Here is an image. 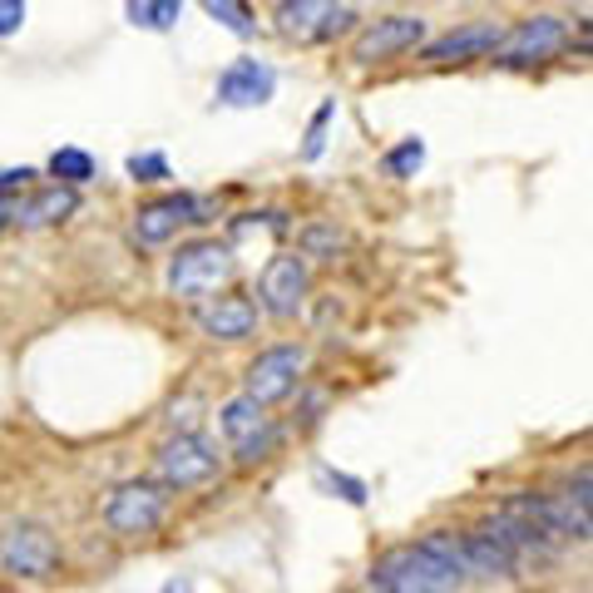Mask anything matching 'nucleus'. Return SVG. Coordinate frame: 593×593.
Here are the masks:
<instances>
[{"label": "nucleus", "mask_w": 593, "mask_h": 593, "mask_svg": "<svg viewBox=\"0 0 593 593\" xmlns=\"http://www.w3.org/2000/svg\"><path fill=\"white\" fill-rule=\"evenodd\" d=\"M465 579V549L455 534H425L421 544H400L381 554L371 583L386 593H450Z\"/></svg>", "instance_id": "obj_1"}, {"label": "nucleus", "mask_w": 593, "mask_h": 593, "mask_svg": "<svg viewBox=\"0 0 593 593\" xmlns=\"http://www.w3.org/2000/svg\"><path fill=\"white\" fill-rule=\"evenodd\" d=\"M227 272H233V252L218 248V243H194V248H184L173 258L169 287L178 292V297H203V292L223 287Z\"/></svg>", "instance_id": "obj_2"}, {"label": "nucleus", "mask_w": 593, "mask_h": 593, "mask_svg": "<svg viewBox=\"0 0 593 593\" xmlns=\"http://www.w3.org/2000/svg\"><path fill=\"white\" fill-rule=\"evenodd\" d=\"M564 40H569V30L559 15H529L509 35H499L495 54L505 65H534V60H549L554 50H564Z\"/></svg>", "instance_id": "obj_3"}, {"label": "nucleus", "mask_w": 593, "mask_h": 593, "mask_svg": "<svg viewBox=\"0 0 593 593\" xmlns=\"http://www.w3.org/2000/svg\"><path fill=\"white\" fill-rule=\"evenodd\" d=\"M104 519L114 534H149L163 519V490L144 485V480H129V485H119L114 495H109Z\"/></svg>", "instance_id": "obj_4"}, {"label": "nucleus", "mask_w": 593, "mask_h": 593, "mask_svg": "<svg viewBox=\"0 0 593 593\" xmlns=\"http://www.w3.org/2000/svg\"><path fill=\"white\" fill-rule=\"evenodd\" d=\"M302 361H307L302 346H272V351H262L248 367V400L252 406H272V400L292 396Z\"/></svg>", "instance_id": "obj_5"}, {"label": "nucleus", "mask_w": 593, "mask_h": 593, "mask_svg": "<svg viewBox=\"0 0 593 593\" xmlns=\"http://www.w3.org/2000/svg\"><path fill=\"white\" fill-rule=\"evenodd\" d=\"M159 474L169 480V485H203V480H213L218 474V450L208 435H178V441H169L159 450Z\"/></svg>", "instance_id": "obj_6"}, {"label": "nucleus", "mask_w": 593, "mask_h": 593, "mask_svg": "<svg viewBox=\"0 0 593 593\" xmlns=\"http://www.w3.org/2000/svg\"><path fill=\"white\" fill-rule=\"evenodd\" d=\"M0 564L11 573H25V579H40L54 564V540L40 524H11L0 534Z\"/></svg>", "instance_id": "obj_7"}, {"label": "nucleus", "mask_w": 593, "mask_h": 593, "mask_svg": "<svg viewBox=\"0 0 593 593\" xmlns=\"http://www.w3.org/2000/svg\"><path fill=\"white\" fill-rule=\"evenodd\" d=\"M272 89H277V70L272 65H262V60H233L218 75V104L252 109V104H268Z\"/></svg>", "instance_id": "obj_8"}, {"label": "nucleus", "mask_w": 593, "mask_h": 593, "mask_svg": "<svg viewBox=\"0 0 593 593\" xmlns=\"http://www.w3.org/2000/svg\"><path fill=\"white\" fill-rule=\"evenodd\" d=\"M262 307H268L272 317H297V307H302L307 297V268L302 258H272L268 268H262Z\"/></svg>", "instance_id": "obj_9"}, {"label": "nucleus", "mask_w": 593, "mask_h": 593, "mask_svg": "<svg viewBox=\"0 0 593 593\" xmlns=\"http://www.w3.org/2000/svg\"><path fill=\"white\" fill-rule=\"evenodd\" d=\"M277 21L297 40H322V35L346 30L356 21V11L351 5H322V0H297V5L287 0V5H277Z\"/></svg>", "instance_id": "obj_10"}, {"label": "nucleus", "mask_w": 593, "mask_h": 593, "mask_svg": "<svg viewBox=\"0 0 593 593\" xmlns=\"http://www.w3.org/2000/svg\"><path fill=\"white\" fill-rule=\"evenodd\" d=\"M421 35H425V21H416V15H391V21H376L356 40V60L376 65V60H391V54L421 45Z\"/></svg>", "instance_id": "obj_11"}, {"label": "nucleus", "mask_w": 593, "mask_h": 593, "mask_svg": "<svg viewBox=\"0 0 593 593\" xmlns=\"http://www.w3.org/2000/svg\"><path fill=\"white\" fill-rule=\"evenodd\" d=\"M184 223H203V208H198L194 198H184V194H169V198H159V203H149V208L134 213V233H139V243H163V237H173Z\"/></svg>", "instance_id": "obj_12"}, {"label": "nucleus", "mask_w": 593, "mask_h": 593, "mask_svg": "<svg viewBox=\"0 0 593 593\" xmlns=\"http://www.w3.org/2000/svg\"><path fill=\"white\" fill-rule=\"evenodd\" d=\"M223 431H227V441L237 445L243 460H262V450L272 445L268 416H262V406H252L248 396H237V400H227L223 406Z\"/></svg>", "instance_id": "obj_13"}, {"label": "nucleus", "mask_w": 593, "mask_h": 593, "mask_svg": "<svg viewBox=\"0 0 593 593\" xmlns=\"http://www.w3.org/2000/svg\"><path fill=\"white\" fill-rule=\"evenodd\" d=\"M460 549H465V573H509L519 559V549L509 544V534L499 524L465 534Z\"/></svg>", "instance_id": "obj_14"}, {"label": "nucleus", "mask_w": 593, "mask_h": 593, "mask_svg": "<svg viewBox=\"0 0 593 593\" xmlns=\"http://www.w3.org/2000/svg\"><path fill=\"white\" fill-rule=\"evenodd\" d=\"M499 45V30L490 21H474V25H460V30L441 35V40L431 45V60L435 65H450V60H474V54H490Z\"/></svg>", "instance_id": "obj_15"}, {"label": "nucleus", "mask_w": 593, "mask_h": 593, "mask_svg": "<svg viewBox=\"0 0 593 593\" xmlns=\"http://www.w3.org/2000/svg\"><path fill=\"white\" fill-rule=\"evenodd\" d=\"M258 322V307L248 297H218V302L203 307V332L218 336V342H243Z\"/></svg>", "instance_id": "obj_16"}, {"label": "nucleus", "mask_w": 593, "mask_h": 593, "mask_svg": "<svg viewBox=\"0 0 593 593\" xmlns=\"http://www.w3.org/2000/svg\"><path fill=\"white\" fill-rule=\"evenodd\" d=\"M70 213H75V188L54 184V188H45V194H35L15 218H21L25 227H45V223H60V218H70Z\"/></svg>", "instance_id": "obj_17"}, {"label": "nucleus", "mask_w": 593, "mask_h": 593, "mask_svg": "<svg viewBox=\"0 0 593 593\" xmlns=\"http://www.w3.org/2000/svg\"><path fill=\"white\" fill-rule=\"evenodd\" d=\"M124 15H129L139 30H169V25L184 15V5H178V0H134Z\"/></svg>", "instance_id": "obj_18"}, {"label": "nucleus", "mask_w": 593, "mask_h": 593, "mask_svg": "<svg viewBox=\"0 0 593 593\" xmlns=\"http://www.w3.org/2000/svg\"><path fill=\"white\" fill-rule=\"evenodd\" d=\"M50 173H54V178H65V188L89 184V178H95V159H89L85 149H54Z\"/></svg>", "instance_id": "obj_19"}, {"label": "nucleus", "mask_w": 593, "mask_h": 593, "mask_svg": "<svg viewBox=\"0 0 593 593\" xmlns=\"http://www.w3.org/2000/svg\"><path fill=\"white\" fill-rule=\"evenodd\" d=\"M425 163V144L421 139H406L386 153V173L391 178H416V169Z\"/></svg>", "instance_id": "obj_20"}, {"label": "nucleus", "mask_w": 593, "mask_h": 593, "mask_svg": "<svg viewBox=\"0 0 593 593\" xmlns=\"http://www.w3.org/2000/svg\"><path fill=\"white\" fill-rule=\"evenodd\" d=\"M317 485L322 490H332V495H342L346 505H367V485H361V480H351V474H336V470H317Z\"/></svg>", "instance_id": "obj_21"}, {"label": "nucleus", "mask_w": 593, "mask_h": 593, "mask_svg": "<svg viewBox=\"0 0 593 593\" xmlns=\"http://www.w3.org/2000/svg\"><path fill=\"white\" fill-rule=\"evenodd\" d=\"M203 15H213V21H223L233 35H252V15L248 5H233V0H208Z\"/></svg>", "instance_id": "obj_22"}, {"label": "nucleus", "mask_w": 593, "mask_h": 593, "mask_svg": "<svg viewBox=\"0 0 593 593\" xmlns=\"http://www.w3.org/2000/svg\"><path fill=\"white\" fill-rule=\"evenodd\" d=\"M129 178L134 184H163V178H169V159H163V153H134Z\"/></svg>", "instance_id": "obj_23"}, {"label": "nucleus", "mask_w": 593, "mask_h": 593, "mask_svg": "<svg viewBox=\"0 0 593 593\" xmlns=\"http://www.w3.org/2000/svg\"><path fill=\"white\" fill-rule=\"evenodd\" d=\"M332 114H336V104H322V109H317V119H312V134H307V149H302V159H317V153L326 149V124H332Z\"/></svg>", "instance_id": "obj_24"}, {"label": "nucleus", "mask_w": 593, "mask_h": 593, "mask_svg": "<svg viewBox=\"0 0 593 593\" xmlns=\"http://www.w3.org/2000/svg\"><path fill=\"white\" fill-rule=\"evenodd\" d=\"M25 25V5L21 0H0V35H11Z\"/></svg>", "instance_id": "obj_25"}, {"label": "nucleus", "mask_w": 593, "mask_h": 593, "mask_svg": "<svg viewBox=\"0 0 593 593\" xmlns=\"http://www.w3.org/2000/svg\"><path fill=\"white\" fill-rule=\"evenodd\" d=\"M30 178H35V173L25 169V163H21V169H0V198H11L15 188H25Z\"/></svg>", "instance_id": "obj_26"}, {"label": "nucleus", "mask_w": 593, "mask_h": 593, "mask_svg": "<svg viewBox=\"0 0 593 593\" xmlns=\"http://www.w3.org/2000/svg\"><path fill=\"white\" fill-rule=\"evenodd\" d=\"M15 213H21V203H15V198H0V233L15 223Z\"/></svg>", "instance_id": "obj_27"}]
</instances>
